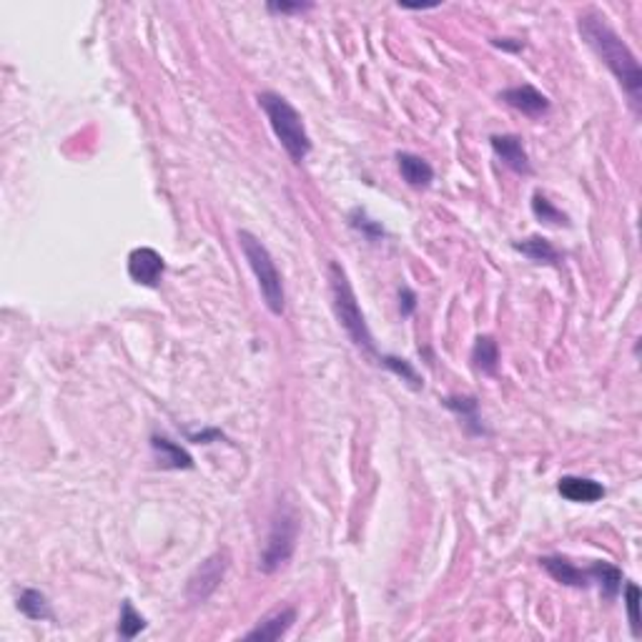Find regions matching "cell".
Wrapping results in <instances>:
<instances>
[{"label": "cell", "instance_id": "1", "mask_svg": "<svg viewBox=\"0 0 642 642\" xmlns=\"http://www.w3.org/2000/svg\"><path fill=\"white\" fill-rule=\"evenodd\" d=\"M577 26H579V33H582L585 43L592 48V53L603 61L607 71L617 79V83L625 88L635 113H640L642 71L635 53L629 51L628 43L617 36L603 15L595 13V11L579 15Z\"/></svg>", "mask_w": 642, "mask_h": 642}, {"label": "cell", "instance_id": "2", "mask_svg": "<svg viewBox=\"0 0 642 642\" xmlns=\"http://www.w3.org/2000/svg\"><path fill=\"white\" fill-rule=\"evenodd\" d=\"M329 294H331L334 314L339 319L341 329L346 331V337L352 339V344H354L362 354L377 359L379 352H377L374 337H371V331H369V324L367 319H364L362 306L356 302V294L352 284H349V276H346V271H344V266H341L339 262L329 263Z\"/></svg>", "mask_w": 642, "mask_h": 642}, {"label": "cell", "instance_id": "3", "mask_svg": "<svg viewBox=\"0 0 642 642\" xmlns=\"http://www.w3.org/2000/svg\"><path fill=\"white\" fill-rule=\"evenodd\" d=\"M256 101H259L262 111L266 113L269 126H271V131L279 138V144L284 146L287 156L294 163H304L306 156L312 154V138L306 133L302 113L288 104L281 93L262 91L256 96Z\"/></svg>", "mask_w": 642, "mask_h": 642}, {"label": "cell", "instance_id": "4", "mask_svg": "<svg viewBox=\"0 0 642 642\" xmlns=\"http://www.w3.org/2000/svg\"><path fill=\"white\" fill-rule=\"evenodd\" d=\"M237 237L238 246L244 251V259L249 262V269L256 276V284H259L266 309L274 316H281L284 309H287V291H284L281 274L276 269L274 256L269 254V249L251 231H238Z\"/></svg>", "mask_w": 642, "mask_h": 642}, {"label": "cell", "instance_id": "5", "mask_svg": "<svg viewBox=\"0 0 642 642\" xmlns=\"http://www.w3.org/2000/svg\"><path fill=\"white\" fill-rule=\"evenodd\" d=\"M296 539H299V517L288 504H279L276 507L274 520H271V529L266 538V547L259 560V570L263 575H274L279 570H284L294 550H296Z\"/></svg>", "mask_w": 642, "mask_h": 642}, {"label": "cell", "instance_id": "6", "mask_svg": "<svg viewBox=\"0 0 642 642\" xmlns=\"http://www.w3.org/2000/svg\"><path fill=\"white\" fill-rule=\"evenodd\" d=\"M226 570H229V552H216V554H211L209 560L198 564L196 572L188 577V585H186L188 603H206L211 595L219 590Z\"/></svg>", "mask_w": 642, "mask_h": 642}, {"label": "cell", "instance_id": "7", "mask_svg": "<svg viewBox=\"0 0 642 642\" xmlns=\"http://www.w3.org/2000/svg\"><path fill=\"white\" fill-rule=\"evenodd\" d=\"M163 274H166V262L156 249L138 246L129 254V276H131L133 284L156 288Z\"/></svg>", "mask_w": 642, "mask_h": 642}, {"label": "cell", "instance_id": "8", "mask_svg": "<svg viewBox=\"0 0 642 642\" xmlns=\"http://www.w3.org/2000/svg\"><path fill=\"white\" fill-rule=\"evenodd\" d=\"M499 101H504L507 105H512L514 111H520L522 116L527 119H542L550 113V98L545 96L542 91H538L535 86L529 83H522V86H512L507 91L499 93Z\"/></svg>", "mask_w": 642, "mask_h": 642}, {"label": "cell", "instance_id": "9", "mask_svg": "<svg viewBox=\"0 0 642 642\" xmlns=\"http://www.w3.org/2000/svg\"><path fill=\"white\" fill-rule=\"evenodd\" d=\"M492 144V151L497 154V158L514 173L520 176H532V163H529V156L524 151L522 138L514 136V133H497L489 138Z\"/></svg>", "mask_w": 642, "mask_h": 642}, {"label": "cell", "instance_id": "10", "mask_svg": "<svg viewBox=\"0 0 642 642\" xmlns=\"http://www.w3.org/2000/svg\"><path fill=\"white\" fill-rule=\"evenodd\" d=\"M539 564L547 570V575L560 582L564 588H577V590H588L592 585L590 570H579L577 564H572L570 560L564 557H554V554H547V557H539Z\"/></svg>", "mask_w": 642, "mask_h": 642}, {"label": "cell", "instance_id": "11", "mask_svg": "<svg viewBox=\"0 0 642 642\" xmlns=\"http://www.w3.org/2000/svg\"><path fill=\"white\" fill-rule=\"evenodd\" d=\"M294 622H296V610H294V607H284V610H279L274 615L263 617L256 628L249 629V632L244 635V640H256V642L281 640L288 629H291Z\"/></svg>", "mask_w": 642, "mask_h": 642}, {"label": "cell", "instance_id": "12", "mask_svg": "<svg viewBox=\"0 0 642 642\" xmlns=\"http://www.w3.org/2000/svg\"><path fill=\"white\" fill-rule=\"evenodd\" d=\"M396 166H399V173L404 179V184L409 188H417V191H424L429 188L434 181V169L429 166V161H424L417 154H409V151H399L396 154Z\"/></svg>", "mask_w": 642, "mask_h": 642}, {"label": "cell", "instance_id": "13", "mask_svg": "<svg viewBox=\"0 0 642 642\" xmlns=\"http://www.w3.org/2000/svg\"><path fill=\"white\" fill-rule=\"evenodd\" d=\"M557 492L567 502H577V504H592L604 497V487L600 482H595L590 477H572V474L557 482Z\"/></svg>", "mask_w": 642, "mask_h": 642}, {"label": "cell", "instance_id": "14", "mask_svg": "<svg viewBox=\"0 0 642 642\" xmlns=\"http://www.w3.org/2000/svg\"><path fill=\"white\" fill-rule=\"evenodd\" d=\"M151 449L156 454V462L161 470H194V459L186 452L184 446L171 442L163 434L151 437Z\"/></svg>", "mask_w": 642, "mask_h": 642}, {"label": "cell", "instance_id": "15", "mask_svg": "<svg viewBox=\"0 0 642 642\" xmlns=\"http://www.w3.org/2000/svg\"><path fill=\"white\" fill-rule=\"evenodd\" d=\"M445 406L449 412H454L459 420L464 421L467 432L477 434V437H485L487 429L482 424V417H479V402L474 396H446Z\"/></svg>", "mask_w": 642, "mask_h": 642}, {"label": "cell", "instance_id": "16", "mask_svg": "<svg viewBox=\"0 0 642 642\" xmlns=\"http://www.w3.org/2000/svg\"><path fill=\"white\" fill-rule=\"evenodd\" d=\"M512 249L520 251L522 256H527L529 262L535 263H560L563 262V254L554 249V244L547 241L545 237H527V238H520V241H514L512 244Z\"/></svg>", "mask_w": 642, "mask_h": 642}, {"label": "cell", "instance_id": "17", "mask_svg": "<svg viewBox=\"0 0 642 642\" xmlns=\"http://www.w3.org/2000/svg\"><path fill=\"white\" fill-rule=\"evenodd\" d=\"M472 364L477 371L495 377L499 367V346L492 337H477L472 346Z\"/></svg>", "mask_w": 642, "mask_h": 642}, {"label": "cell", "instance_id": "18", "mask_svg": "<svg viewBox=\"0 0 642 642\" xmlns=\"http://www.w3.org/2000/svg\"><path fill=\"white\" fill-rule=\"evenodd\" d=\"M592 582L600 585L604 600H615L617 592L622 590V570L610 563H595L590 567Z\"/></svg>", "mask_w": 642, "mask_h": 642}, {"label": "cell", "instance_id": "19", "mask_svg": "<svg viewBox=\"0 0 642 642\" xmlns=\"http://www.w3.org/2000/svg\"><path fill=\"white\" fill-rule=\"evenodd\" d=\"M18 610L28 617V620H53V610L48 597L43 595L40 590H23L21 597H18Z\"/></svg>", "mask_w": 642, "mask_h": 642}, {"label": "cell", "instance_id": "20", "mask_svg": "<svg viewBox=\"0 0 642 642\" xmlns=\"http://www.w3.org/2000/svg\"><path fill=\"white\" fill-rule=\"evenodd\" d=\"M377 364L384 369H389L392 374H396L399 379L406 381L412 389H421L424 387V381H421L420 371L412 367V362H406L402 356H394V354H379L377 356Z\"/></svg>", "mask_w": 642, "mask_h": 642}, {"label": "cell", "instance_id": "21", "mask_svg": "<svg viewBox=\"0 0 642 642\" xmlns=\"http://www.w3.org/2000/svg\"><path fill=\"white\" fill-rule=\"evenodd\" d=\"M146 617L141 613H136L131 600H123L121 604V617H119V635L123 640H133L136 635H141L146 629Z\"/></svg>", "mask_w": 642, "mask_h": 642}, {"label": "cell", "instance_id": "22", "mask_svg": "<svg viewBox=\"0 0 642 642\" xmlns=\"http://www.w3.org/2000/svg\"><path fill=\"white\" fill-rule=\"evenodd\" d=\"M532 213H535L542 223H550V226H570V216L563 213V211L552 204L550 198L545 196V194H539V191L532 196Z\"/></svg>", "mask_w": 642, "mask_h": 642}, {"label": "cell", "instance_id": "23", "mask_svg": "<svg viewBox=\"0 0 642 642\" xmlns=\"http://www.w3.org/2000/svg\"><path fill=\"white\" fill-rule=\"evenodd\" d=\"M349 226L356 229L364 238L374 241V244H377V241H384V237H387V231L381 229V223L374 221V219H369L367 211L362 209H354L349 213Z\"/></svg>", "mask_w": 642, "mask_h": 642}, {"label": "cell", "instance_id": "24", "mask_svg": "<svg viewBox=\"0 0 642 642\" xmlns=\"http://www.w3.org/2000/svg\"><path fill=\"white\" fill-rule=\"evenodd\" d=\"M625 607H628L629 629L635 638H640V588L635 582L625 585Z\"/></svg>", "mask_w": 642, "mask_h": 642}, {"label": "cell", "instance_id": "25", "mask_svg": "<svg viewBox=\"0 0 642 642\" xmlns=\"http://www.w3.org/2000/svg\"><path fill=\"white\" fill-rule=\"evenodd\" d=\"M266 11L274 15H288V13H304L312 11V3H269Z\"/></svg>", "mask_w": 642, "mask_h": 642}, {"label": "cell", "instance_id": "26", "mask_svg": "<svg viewBox=\"0 0 642 642\" xmlns=\"http://www.w3.org/2000/svg\"><path fill=\"white\" fill-rule=\"evenodd\" d=\"M414 309H417V294L409 287H402L399 288V312L406 319V316L414 314Z\"/></svg>", "mask_w": 642, "mask_h": 642}, {"label": "cell", "instance_id": "27", "mask_svg": "<svg viewBox=\"0 0 642 642\" xmlns=\"http://www.w3.org/2000/svg\"><path fill=\"white\" fill-rule=\"evenodd\" d=\"M512 38H492V46H497V48H504V51H522V43L517 40V43H510Z\"/></svg>", "mask_w": 642, "mask_h": 642}, {"label": "cell", "instance_id": "28", "mask_svg": "<svg viewBox=\"0 0 642 642\" xmlns=\"http://www.w3.org/2000/svg\"><path fill=\"white\" fill-rule=\"evenodd\" d=\"M402 8H406V11H420V5H402ZM424 8H434V5H421V11Z\"/></svg>", "mask_w": 642, "mask_h": 642}]
</instances>
